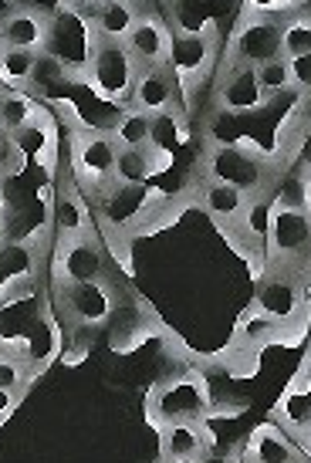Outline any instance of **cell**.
<instances>
[{
    "label": "cell",
    "mask_w": 311,
    "mask_h": 463,
    "mask_svg": "<svg viewBox=\"0 0 311 463\" xmlns=\"http://www.w3.org/2000/svg\"><path fill=\"white\" fill-rule=\"evenodd\" d=\"M116 156L118 142L108 129L99 126H78L68 139V176L85 194L89 203H102L116 190Z\"/></svg>",
    "instance_id": "1"
},
{
    "label": "cell",
    "mask_w": 311,
    "mask_h": 463,
    "mask_svg": "<svg viewBox=\"0 0 311 463\" xmlns=\"http://www.w3.org/2000/svg\"><path fill=\"white\" fill-rule=\"evenodd\" d=\"M281 14L268 11V7H258V4H244L240 7V17L233 24L231 38L223 44V65H247L258 68L271 58H281Z\"/></svg>",
    "instance_id": "2"
},
{
    "label": "cell",
    "mask_w": 311,
    "mask_h": 463,
    "mask_svg": "<svg viewBox=\"0 0 311 463\" xmlns=\"http://www.w3.org/2000/svg\"><path fill=\"white\" fill-rule=\"evenodd\" d=\"M260 268L287 270L295 278H311V213L271 203V231Z\"/></svg>",
    "instance_id": "3"
},
{
    "label": "cell",
    "mask_w": 311,
    "mask_h": 463,
    "mask_svg": "<svg viewBox=\"0 0 311 463\" xmlns=\"http://www.w3.org/2000/svg\"><path fill=\"white\" fill-rule=\"evenodd\" d=\"M223 54L221 31L217 21H207L200 31H186V27H173V52H169V68L176 75V85L183 89L186 102L196 91L207 85V78L217 68V58Z\"/></svg>",
    "instance_id": "4"
},
{
    "label": "cell",
    "mask_w": 311,
    "mask_h": 463,
    "mask_svg": "<svg viewBox=\"0 0 311 463\" xmlns=\"http://www.w3.org/2000/svg\"><path fill=\"white\" fill-rule=\"evenodd\" d=\"M200 173H207V176L221 183H231V186H237L247 196H260L271 194L281 166L274 159H268L264 153H254L250 146H213L203 156V169Z\"/></svg>",
    "instance_id": "5"
},
{
    "label": "cell",
    "mask_w": 311,
    "mask_h": 463,
    "mask_svg": "<svg viewBox=\"0 0 311 463\" xmlns=\"http://www.w3.org/2000/svg\"><path fill=\"white\" fill-rule=\"evenodd\" d=\"M136 75H139V61L132 58L129 44L116 38H99L95 41V52H91L89 71L81 75V81H85L99 99L118 105V109H126Z\"/></svg>",
    "instance_id": "6"
},
{
    "label": "cell",
    "mask_w": 311,
    "mask_h": 463,
    "mask_svg": "<svg viewBox=\"0 0 311 463\" xmlns=\"http://www.w3.org/2000/svg\"><path fill=\"white\" fill-rule=\"evenodd\" d=\"M149 423L159 430L166 423H203V416L210 412V392L203 386V379L193 373L166 379L149 392Z\"/></svg>",
    "instance_id": "7"
},
{
    "label": "cell",
    "mask_w": 311,
    "mask_h": 463,
    "mask_svg": "<svg viewBox=\"0 0 311 463\" xmlns=\"http://www.w3.org/2000/svg\"><path fill=\"white\" fill-rule=\"evenodd\" d=\"M95 41H99V34H95V27H91L89 17H78V14H68V11H54L44 54H52L54 61H61L65 71L71 75V85H75V81H81V75L89 71Z\"/></svg>",
    "instance_id": "8"
},
{
    "label": "cell",
    "mask_w": 311,
    "mask_h": 463,
    "mask_svg": "<svg viewBox=\"0 0 311 463\" xmlns=\"http://www.w3.org/2000/svg\"><path fill=\"white\" fill-rule=\"evenodd\" d=\"M108 278V254L99 241V231L78 241L52 247V281L54 288L61 284H91Z\"/></svg>",
    "instance_id": "9"
},
{
    "label": "cell",
    "mask_w": 311,
    "mask_h": 463,
    "mask_svg": "<svg viewBox=\"0 0 311 463\" xmlns=\"http://www.w3.org/2000/svg\"><path fill=\"white\" fill-rule=\"evenodd\" d=\"M305 281L278 268H260L258 270V288H254V305L271 315L274 322H281L287 328H301L308 322V311H305V295H301Z\"/></svg>",
    "instance_id": "10"
},
{
    "label": "cell",
    "mask_w": 311,
    "mask_h": 463,
    "mask_svg": "<svg viewBox=\"0 0 311 463\" xmlns=\"http://www.w3.org/2000/svg\"><path fill=\"white\" fill-rule=\"evenodd\" d=\"M54 295H58V305H61L68 322L81 325V328L105 325L118 308L116 288L108 278L91 284H61V288H54Z\"/></svg>",
    "instance_id": "11"
},
{
    "label": "cell",
    "mask_w": 311,
    "mask_h": 463,
    "mask_svg": "<svg viewBox=\"0 0 311 463\" xmlns=\"http://www.w3.org/2000/svg\"><path fill=\"white\" fill-rule=\"evenodd\" d=\"M95 231H99L95 210L75 186V180L68 176L65 183H58V194L52 200V241L65 244V241H78V237H89Z\"/></svg>",
    "instance_id": "12"
},
{
    "label": "cell",
    "mask_w": 311,
    "mask_h": 463,
    "mask_svg": "<svg viewBox=\"0 0 311 463\" xmlns=\"http://www.w3.org/2000/svg\"><path fill=\"white\" fill-rule=\"evenodd\" d=\"M176 91H180V85H176V75H173L169 65L139 68L126 109H136V112H143V116L159 122V118L176 109Z\"/></svg>",
    "instance_id": "13"
},
{
    "label": "cell",
    "mask_w": 311,
    "mask_h": 463,
    "mask_svg": "<svg viewBox=\"0 0 311 463\" xmlns=\"http://www.w3.org/2000/svg\"><path fill=\"white\" fill-rule=\"evenodd\" d=\"M132 58L139 61V68L149 65H169V52H173V27L159 11L139 7L136 21H132L129 34H126Z\"/></svg>",
    "instance_id": "14"
},
{
    "label": "cell",
    "mask_w": 311,
    "mask_h": 463,
    "mask_svg": "<svg viewBox=\"0 0 311 463\" xmlns=\"http://www.w3.org/2000/svg\"><path fill=\"white\" fill-rule=\"evenodd\" d=\"M217 105H221L223 112H233V116H250V112L268 109L271 99L260 89L254 68L233 65L217 71Z\"/></svg>",
    "instance_id": "15"
},
{
    "label": "cell",
    "mask_w": 311,
    "mask_h": 463,
    "mask_svg": "<svg viewBox=\"0 0 311 463\" xmlns=\"http://www.w3.org/2000/svg\"><path fill=\"white\" fill-rule=\"evenodd\" d=\"M190 200H193L203 213H210L213 223L221 227V223H233V220L244 213V206L250 196L240 194L231 183H221V180H213V176H207V173H200L196 183L190 186Z\"/></svg>",
    "instance_id": "16"
},
{
    "label": "cell",
    "mask_w": 311,
    "mask_h": 463,
    "mask_svg": "<svg viewBox=\"0 0 311 463\" xmlns=\"http://www.w3.org/2000/svg\"><path fill=\"white\" fill-rule=\"evenodd\" d=\"M213 433L203 423L159 426V460H200L210 450Z\"/></svg>",
    "instance_id": "17"
},
{
    "label": "cell",
    "mask_w": 311,
    "mask_h": 463,
    "mask_svg": "<svg viewBox=\"0 0 311 463\" xmlns=\"http://www.w3.org/2000/svg\"><path fill=\"white\" fill-rule=\"evenodd\" d=\"M169 166V153L153 142L146 149H129V146H118L116 156V186H146L153 180L159 169Z\"/></svg>",
    "instance_id": "18"
},
{
    "label": "cell",
    "mask_w": 311,
    "mask_h": 463,
    "mask_svg": "<svg viewBox=\"0 0 311 463\" xmlns=\"http://www.w3.org/2000/svg\"><path fill=\"white\" fill-rule=\"evenodd\" d=\"M48 31H52V14H44V11H38V7H27L24 4V7L7 21V27L0 31V44L41 54L44 44H48Z\"/></svg>",
    "instance_id": "19"
},
{
    "label": "cell",
    "mask_w": 311,
    "mask_h": 463,
    "mask_svg": "<svg viewBox=\"0 0 311 463\" xmlns=\"http://www.w3.org/2000/svg\"><path fill=\"white\" fill-rule=\"evenodd\" d=\"M278 342H287V328L281 322H274L260 305H250V308L237 318V328H233V345L237 348L260 352V348L278 345Z\"/></svg>",
    "instance_id": "20"
},
{
    "label": "cell",
    "mask_w": 311,
    "mask_h": 463,
    "mask_svg": "<svg viewBox=\"0 0 311 463\" xmlns=\"http://www.w3.org/2000/svg\"><path fill=\"white\" fill-rule=\"evenodd\" d=\"M240 463H305L298 457V447L285 437V430H278L274 423L258 426L250 439H247Z\"/></svg>",
    "instance_id": "21"
},
{
    "label": "cell",
    "mask_w": 311,
    "mask_h": 463,
    "mask_svg": "<svg viewBox=\"0 0 311 463\" xmlns=\"http://www.w3.org/2000/svg\"><path fill=\"white\" fill-rule=\"evenodd\" d=\"M44 112V105H41L38 95H31V91H0V132L4 136H21L27 132L34 122L41 118Z\"/></svg>",
    "instance_id": "22"
},
{
    "label": "cell",
    "mask_w": 311,
    "mask_h": 463,
    "mask_svg": "<svg viewBox=\"0 0 311 463\" xmlns=\"http://www.w3.org/2000/svg\"><path fill=\"white\" fill-rule=\"evenodd\" d=\"M38 58L41 54H34V52H21V48H7V44H0V89L31 91Z\"/></svg>",
    "instance_id": "23"
},
{
    "label": "cell",
    "mask_w": 311,
    "mask_h": 463,
    "mask_svg": "<svg viewBox=\"0 0 311 463\" xmlns=\"http://www.w3.org/2000/svg\"><path fill=\"white\" fill-rule=\"evenodd\" d=\"M112 139L118 146H129V149H146L156 142V118L136 112V109H118L116 118H112Z\"/></svg>",
    "instance_id": "24"
},
{
    "label": "cell",
    "mask_w": 311,
    "mask_h": 463,
    "mask_svg": "<svg viewBox=\"0 0 311 463\" xmlns=\"http://www.w3.org/2000/svg\"><path fill=\"white\" fill-rule=\"evenodd\" d=\"M143 4H136V0H105L102 7L95 11L91 17V27H95V34L99 38H116V41H126L129 34L132 21H136V14H139Z\"/></svg>",
    "instance_id": "25"
},
{
    "label": "cell",
    "mask_w": 311,
    "mask_h": 463,
    "mask_svg": "<svg viewBox=\"0 0 311 463\" xmlns=\"http://www.w3.org/2000/svg\"><path fill=\"white\" fill-rule=\"evenodd\" d=\"M281 58H301L311 54V14L291 11L281 14Z\"/></svg>",
    "instance_id": "26"
},
{
    "label": "cell",
    "mask_w": 311,
    "mask_h": 463,
    "mask_svg": "<svg viewBox=\"0 0 311 463\" xmlns=\"http://www.w3.org/2000/svg\"><path fill=\"white\" fill-rule=\"evenodd\" d=\"M258 71V81L268 99H278V95H287L291 91V71H287V58H271L264 65L254 68Z\"/></svg>",
    "instance_id": "27"
},
{
    "label": "cell",
    "mask_w": 311,
    "mask_h": 463,
    "mask_svg": "<svg viewBox=\"0 0 311 463\" xmlns=\"http://www.w3.org/2000/svg\"><path fill=\"white\" fill-rule=\"evenodd\" d=\"M27 383V359L17 355L11 348L0 345V389L7 392H21V386Z\"/></svg>",
    "instance_id": "28"
},
{
    "label": "cell",
    "mask_w": 311,
    "mask_h": 463,
    "mask_svg": "<svg viewBox=\"0 0 311 463\" xmlns=\"http://www.w3.org/2000/svg\"><path fill=\"white\" fill-rule=\"evenodd\" d=\"M287 71H291V91L311 95V54L287 58Z\"/></svg>",
    "instance_id": "29"
},
{
    "label": "cell",
    "mask_w": 311,
    "mask_h": 463,
    "mask_svg": "<svg viewBox=\"0 0 311 463\" xmlns=\"http://www.w3.org/2000/svg\"><path fill=\"white\" fill-rule=\"evenodd\" d=\"M21 7H24V4H21V0H0V31H4V27H7V21H11L14 14L21 11Z\"/></svg>",
    "instance_id": "30"
},
{
    "label": "cell",
    "mask_w": 311,
    "mask_h": 463,
    "mask_svg": "<svg viewBox=\"0 0 311 463\" xmlns=\"http://www.w3.org/2000/svg\"><path fill=\"white\" fill-rule=\"evenodd\" d=\"M17 396L21 392H7V389H0V423L11 416V410H14V402H17Z\"/></svg>",
    "instance_id": "31"
},
{
    "label": "cell",
    "mask_w": 311,
    "mask_h": 463,
    "mask_svg": "<svg viewBox=\"0 0 311 463\" xmlns=\"http://www.w3.org/2000/svg\"><path fill=\"white\" fill-rule=\"evenodd\" d=\"M295 447H301V450H305V457H308L305 463H311V423L301 430L298 437H295Z\"/></svg>",
    "instance_id": "32"
},
{
    "label": "cell",
    "mask_w": 311,
    "mask_h": 463,
    "mask_svg": "<svg viewBox=\"0 0 311 463\" xmlns=\"http://www.w3.org/2000/svg\"><path fill=\"white\" fill-rule=\"evenodd\" d=\"M298 173H301V183H305V210L311 213V166L298 169Z\"/></svg>",
    "instance_id": "33"
},
{
    "label": "cell",
    "mask_w": 311,
    "mask_h": 463,
    "mask_svg": "<svg viewBox=\"0 0 311 463\" xmlns=\"http://www.w3.org/2000/svg\"><path fill=\"white\" fill-rule=\"evenodd\" d=\"M200 463H240L237 457H223V453H203Z\"/></svg>",
    "instance_id": "34"
},
{
    "label": "cell",
    "mask_w": 311,
    "mask_h": 463,
    "mask_svg": "<svg viewBox=\"0 0 311 463\" xmlns=\"http://www.w3.org/2000/svg\"><path fill=\"white\" fill-rule=\"evenodd\" d=\"M11 244V223H7V217H0V250Z\"/></svg>",
    "instance_id": "35"
},
{
    "label": "cell",
    "mask_w": 311,
    "mask_h": 463,
    "mask_svg": "<svg viewBox=\"0 0 311 463\" xmlns=\"http://www.w3.org/2000/svg\"><path fill=\"white\" fill-rule=\"evenodd\" d=\"M7 210H11V196H7V190L0 186V217H7Z\"/></svg>",
    "instance_id": "36"
},
{
    "label": "cell",
    "mask_w": 311,
    "mask_h": 463,
    "mask_svg": "<svg viewBox=\"0 0 311 463\" xmlns=\"http://www.w3.org/2000/svg\"><path fill=\"white\" fill-rule=\"evenodd\" d=\"M301 295H305V311H308V318H311V278H305V288H301Z\"/></svg>",
    "instance_id": "37"
},
{
    "label": "cell",
    "mask_w": 311,
    "mask_h": 463,
    "mask_svg": "<svg viewBox=\"0 0 311 463\" xmlns=\"http://www.w3.org/2000/svg\"><path fill=\"white\" fill-rule=\"evenodd\" d=\"M159 463H200V460H159Z\"/></svg>",
    "instance_id": "38"
},
{
    "label": "cell",
    "mask_w": 311,
    "mask_h": 463,
    "mask_svg": "<svg viewBox=\"0 0 311 463\" xmlns=\"http://www.w3.org/2000/svg\"><path fill=\"white\" fill-rule=\"evenodd\" d=\"M0 186H4V173H0Z\"/></svg>",
    "instance_id": "39"
}]
</instances>
